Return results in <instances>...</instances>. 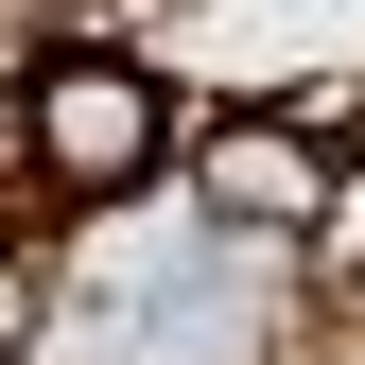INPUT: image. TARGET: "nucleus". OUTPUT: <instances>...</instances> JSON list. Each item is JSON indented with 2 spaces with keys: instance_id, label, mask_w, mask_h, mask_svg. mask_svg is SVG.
Listing matches in <instances>:
<instances>
[{
  "instance_id": "nucleus-1",
  "label": "nucleus",
  "mask_w": 365,
  "mask_h": 365,
  "mask_svg": "<svg viewBox=\"0 0 365 365\" xmlns=\"http://www.w3.org/2000/svg\"><path fill=\"white\" fill-rule=\"evenodd\" d=\"M0 140H18V174L53 209H140L157 157H174V87L140 53H35L18 105H0Z\"/></svg>"
},
{
  "instance_id": "nucleus-2",
  "label": "nucleus",
  "mask_w": 365,
  "mask_h": 365,
  "mask_svg": "<svg viewBox=\"0 0 365 365\" xmlns=\"http://www.w3.org/2000/svg\"><path fill=\"white\" fill-rule=\"evenodd\" d=\"M192 192H209V226H261V244H296V226H313V192H331V157H313L296 122L261 105V122H226V140L192 157Z\"/></svg>"
},
{
  "instance_id": "nucleus-3",
  "label": "nucleus",
  "mask_w": 365,
  "mask_h": 365,
  "mask_svg": "<svg viewBox=\"0 0 365 365\" xmlns=\"http://www.w3.org/2000/svg\"><path fill=\"white\" fill-rule=\"evenodd\" d=\"M296 261L331 296H365V157H331V192H313V226H296Z\"/></svg>"
},
{
  "instance_id": "nucleus-4",
  "label": "nucleus",
  "mask_w": 365,
  "mask_h": 365,
  "mask_svg": "<svg viewBox=\"0 0 365 365\" xmlns=\"http://www.w3.org/2000/svg\"><path fill=\"white\" fill-rule=\"evenodd\" d=\"M0 261H18V226H0Z\"/></svg>"
}]
</instances>
